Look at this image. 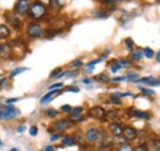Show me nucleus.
Returning a JSON list of instances; mask_svg holds the SVG:
<instances>
[{"label":"nucleus","mask_w":160,"mask_h":151,"mask_svg":"<svg viewBox=\"0 0 160 151\" xmlns=\"http://www.w3.org/2000/svg\"><path fill=\"white\" fill-rule=\"evenodd\" d=\"M47 12V7L42 1H33L31 4V9H30V17L33 20L42 19Z\"/></svg>","instance_id":"1"},{"label":"nucleus","mask_w":160,"mask_h":151,"mask_svg":"<svg viewBox=\"0 0 160 151\" xmlns=\"http://www.w3.org/2000/svg\"><path fill=\"white\" fill-rule=\"evenodd\" d=\"M27 35L32 38H38L42 37L44 35V30L42 28V26L38 23H30L27 27Z\"/></svg>","instance_id":"2"},{"label":"nucleus","mask_w":160,"mask_h":151,"mask_svg":"<svg viewBox=\"0 0 160 151\" xmlns=\"http://www.w3.org/2000/svg\"><path fill=\"white\" fill-rule=\"evenodd\" d=\"M31 9V1L30 0H18L15 5V12L18 15H26L30 12Z\"/></svg>","instance_id":"3"},{"label":"nucleus","mask_w":160,"mask_h":151,"mask_svg":"<svg viewBox=\"0 0 160 151\" xmlns=\"http://www.w3.org/2000/svg\"><path fill=\"white\" fill-rule=\"evenodd\" d=\"M85 138L89 143H95L100 138V130L98 128H89L85 133Z\"/></svg>","instance_id":"4"},{"label":"nucleus","mask_w":160,"mask_h":151,"mask_svg":"<svg viewBox=\"0 0 160 151\" xmlns=\"http://www.w3.org/2000/svg\"><path fill=\"white\" fill-rule=\"evenodd\" d=\"M70 125H72L70 119H60V120L56 122V123L53 124V128H54V130L64 132V130H67L68 128H70Z\"/></svg>","instance_id":"5"},{"label":"nucleus","mask_w":160,"mask_h":151,"mask_svg":"<svg viewBox=\"0 0 160 151\" xmlns=\"http://www.w3.org/2000/svg\"><path fill=\"white\" fill-rule=\"evenodd\" d=\"M89 115H91L92 118H96V119H103V118H106V112H105V110L102 107L95 106V107H92L90 110Z\"/></svg>","instance_id":"6"},{"label":"nucleus","mask_w":160,"mask_h":151,"mask_svg":"<svg viewBox=\"0 0 160 151\" xmlns=\"http://www.w3.org/2000/svg\"><path fill=\"white\" fill-rule=\"evenodd\" d=\"M122 135L124 136L126 140H134V139L137 138V135H138V132H137V129H134L133 127H124Z\"/></svg>","instance_id":"7"},{"label":"nucleus","mask_w":160,"mask_h":151,"mask_svg":"<svg viewBox=\"0 0 160 151\" xmlns=\"http://www.w3.org/2000/svg\"><path fill=\"white\" fill-rule=\"evenodd\" d=\"M16 115H19V110H16L14 106L9 105L5 110H4V118L5 119H14Z\"/></svg>","instance_id":"8"},{"label":"nucleus","mask_w":160,"mask_h":151,"mask_svg":"<svg viewBox=\"0 0 160 151\" xmlns=\"http://www.w3.org/2000/svg\"><path fill=\"white\" fill-rule=\"evenodd\" d=\"M110 132L112 135H115V136H121L122 134H123V127L121 125L120 123H116V122H113V123H111L110 124Z\"/></svg>","instance_id":"9"},{"label":"nucleus","mask_w":160,"mask_h":151,"mask_svg":"<svg viewBox=\"0 0 160 151\" xmlns=\"http://www.w3.org/2000/svg\"><path fill=\"white\" fill-rule=\"evenodd\" d=\"M148 84V85H152V86H158L160 85V81L157 80L155 77L153 76H147V77H142L138 81H136V84Z\"/></svg>","instance_id":"10"},{"label":"nucleus","mask_w":160,"mask_h":151,"mask_svg":"<svg viewBox=\"0 0 160 151\" xmlns=\"http://www.w3.org/2000/svg\"><path fill=\"white\" fill-rule=\"evenodd\" d=\"M62 91L60 90H51L48 94H46L42 98H41V103L42 105H44V103H48L52 98H54V96H57V95H59Z\"/></svg>","instance_id":"11"},{"label":"nucleus","mask_w":160,"mask_h":151,"mask_svg":"<svg viewBox=\"0 0 160 151\" xmlns=\"http://www.w3.org/2000/svg\"><path fill=\"white\" fill-rule=\"evenodd\" d=\"M11 56V47L6 43H0V58H9Z\"/></svg>","instance_id":"12"},{"label":"nucleus","mask_w":160,"mask_h":151,"mask_svg":"<svg viewBox=\"0 0 160 151\" xmlns=\"http://www.w3.org/2000/svg\"><path fill=\"white\" fill-rule=\"evenodd\" d=\"M75 144H77V139L74 136H65V138H63V141H62L63 146H73Z\"/></svg>","instance_id":"13"},{"label":"nucleus","mask_w":160,"mask_h":151,"mask_svg":"<svg viewBox=\"0 0 160 151\" xmlns=\"http://www.w3.org/2000/svg\"><path fill=\"white\" fill-rule=\"evenodd\" d=\"M148 149L149 151H160V141L159 140H152L148 143Z\"/></svg>","instance_id":"14"},{"label":"nucleus","mask_w":160,"mask_h":151,"mask_svg":"<svg viewBox=\"0 0 160 151\" xmlns=\"http://www.w3.org/2000/svg\"><path fill=\"white\" fill-rule=\"evenodd\" d=\"M10 36V30L8 26L5 25H0V38L1 39H5Z\"/></svg>","instance_id":"15"},{"label":"nucleus","mask_w":160,"mask_h":151,"mask_svg":"<svg viewBox=\"0 0 160 151\" xmlns=\"http://www.w3.org/2000/svg\"><path fill=\"white\" fill-rule=\"evenodd\" d=\"M133 115H134V117H137V118H140V119H149V118H150V114L148 113V112L138 111V110L133 111Z\"/></svg>","instance_id":"16"},{"label":"nucleus","mask_w":160,"mask_h":151,"mask_svg":"<svg viewBox=\"0 0 160 151\" xmlns=\"http://www.w3.org/2000/svg\"><path fill=\"white\" fill-rule=\"evenodd\" d=\"M126 77H127V80H129V81H132V82H136V81L139 80V75H138L137 73H128Z\"/></svg>","instance_id":"17"},{"label":"nucleus","mask_w":160,"mask_h":151,"mask_svg":"<svg viewBox=\"0 0 160 151\" xmlns=\"http://www.w3.org/2000/svg\"><path fill=\"white\" fill-rule=\"evenodd\" d=\"M28 69L27 68H18V69H14L12 71H11V74H10V76L11 77H14V76L19 75V74H21V73H23V71H27Z\"/></svg>","instance_id":"18"},{"label":"nucleus","mask_w":160,"mask_h":151,"mask_svg":"<svg viewBox=\"0 0 160 151\" xmlns=\"http://www.w3.org/2000/svg\"><path fill=\"white\" fill-rule=\"evenodd\" d=\"M117 151H134V149L131 145H128V144H122L120 148L117 149Z\"/></svg>","instance_id":"19"},{"label":"nucleus","mask_w":160,"mask_h":151,"mask_svg":"<svg viewBox=\"0 0 160 151\" xmlns=\"http://www.w3.org/2000/svg\"><path fill=\"white\" fill-rule=\"evenodd\" d=\"M117 63H118L121 68H128V66L132 65V63L129 60H117Z\"/></svg>","instance_id":"20"},{"label":"nucleus","mask_w":160,"mask_h":151,"mask_svg":"<svg viewBox=\"0 0 160 151\" xmlns=\"http://www.w3.org/2000/svg\"><path fill=\"white\" fill-rule=\"evenodd\" d=\"M82 107H75V108H73V111H72V117H77V115H80V114L82 113Z\"/></svg>","instance_id":"21"},{"label":"nucleus","mask_w":160,"mask_h":151,"mask_svg":"<svg viewBox=\"0 0 160 151\" xmlns=\"http://www.w3.org/2000/svg\"><path fill=\"white\" fill-rule=\"evenodd\" d=\"M106 118L117 119V118H118V114L116 113V111H108V112H106Z\"/></svg>","instance_id":"22"},{"label":"nucleus","mask_w":160,"mask_h":151,"mask_svg":"<svg viewBox=\"0 0 160 151\" xmlns=\"http://www.w3.org/2000/svg\"><path fill=\"white\" fill-rule=\"evenodd\" d=\"M143 52H144V56H145L147 58L154 57V52H153L150 48H144V51H143Z\"/></svg>","instance_id":"23"},{"label":"nucleus","mask_w":160,"mask_h":151,"mask_svg":"<svg viewBox=\"0 0 160 151\" xmlns=\"http://www.w3.org/2000/svg\"><path fill=\"white\" fill-rule=\"evenodd\" d=\"M143 56H144V52H140V51H138V52H134V53L132 54V59H134V60H139Z\"/></svg>","instance_id":"24"},{"label":"nucleus","mask_w":160,"mask_h":151,"mask_svg":"<svg viewBox=\"0 0 160 151\" xmlns=\"http://www.w3.org/2000/svg\"><path fill=\"white\" fill-rule=\"evenodd\" d=\"M70 65H72L73 68H79V66H82V61L79 60V59H77V60H73V61L70 63Z\"/></svg>","instance_id":"25"},{"label":"nucleus","mask_w":160,"mask_h":151,"mask_svg":"<svg viewBox=\"0 0 160 151\" xmlns=\"http://www.w3.org/2000/svg\"><path fill=\"white\" fill-rule=\"evenodd\" d=\"M63 87V82H57V84H53L49 86V90H59Z\"/></svg>","instance_id":"26"},{"label":"nucleus","mask_w":160,"mask_h":151,"mask_svg":"<svg viewBox=\"0 0 160 151\" xmlns=\"http://www.w3.org/2000/svg\"><path fill=\"white\" fill-rule=\"evenodd\" d=\"M96 17H107L108 16V14L106 12V11H101V10H99V11H96L95 14H94Z\"/></svg>","instance_id":"27"},{"label":"nucleus","mask_w":160,"mask_h":151,"mask_svg":"<svg viewBox=\"0 0 160 151\" xmlns=\"http://www.w3.org/2000/svg\"><path fill=\"white\" fill-rule=\"evenodd\" d=\"M46 113H47L48 117H51V118H54V117H57V115H58V112H57L56 110H48Z\"/></svg>","instance_id":"28"},{"label":"nucleus","mask_w":160,"mask_h":151,"mask_svg":"<svg viewBox=\"0 0 160 151\" xmlns=\"http://www.w3.org/2000/svg\"><path fill=\"white\" fill-rule=\"evenodd\" d=\"M134 151H149V149H148V146H147V145L142 144V145H138V146H136Z\"/></svg>","instance_id":"29"},{"label":"nucleus","mask_w":160,"mask_h":151,"mask_svg":"<svg viewBox=\"0 0 160 151\" xmlns=\"http://www.w3.org/2000/svg\"><path fill=\"white\" fill-rule=\"evenodd\" d=\"M38 134V128L37 127H31L30 128V135L31 136H36Z\"/></svg>","instance_id":"30"},{"label":"nucleus","mask_w":160,"mask_h":151,"mask_svg":"<svg viewBox=\"0 0 160 151\" xmlns=\"http://www.w3.org/2000/svg\"><path fill=\"white\" fill-rule=\"evenodd\" d=\"M62 111H63V112H65V113H72L73 108H72L69 105H65V106H62Z\"/></svg>","instance_id":"31"},{"label":"nucleus","mask_w":160,"mask_h":151,"mask_svg":"<svg viewBox=\"0 0 160 151\" xmlns=\"http://www.w3.org/2000/svg\"><path fill=\"white\" fill-rule=\"evenodd\" d=\"M101 60H102V59H96V60H92V61H90V63H89V64H88V65H86V66H88V68H94V66H95V65H96V64H98V63H100Z\"/></svg>","instance_id":"32"},{"label":"nucleus","mask_w":160,"mask_h":151,"mask_svg":"<svg viewBox=\"0 0 160 151\" xmlns=\"http://www.w3.org/2000/svg\"><path fill=\"white\" fill-rule=\"evenodd\" d=\"M95 80H101V81H108V77L105 75V74H101L95 77Z\"/></svg>","instance_id":"33"},{"label":"nucleus","mask_w":160,"mask_h":151,"mask_svg":"<svg viewBox=\"0 0 160 151\" xmlns=\"http://www.w3.org/2000/svg\"><path fill=\"white\" fill-rule=\"evenodd\" d=\"M140 90H142V92H143V94H145V95H154V94H155L153 90H149V89H144V87H142Z\"/></svg>","instance_id":"34"},{"label":"nucleus","mask_w":160,"mask_h":151,"mask_svg":"<svg viewBox=\"0 0 160 151\" xmlns=\"http://www.w3.org/2000/svg\"><path fill=\"white\" fill-rule=\"evenodd\" d=\"M59 71H60V68H57L56 70H53V71H52V74L49 75V77H57V76L59 75V74H58Z\"/></svg>","instance_id":"35"},{"label":"nucleus","mask_w":160,"mask_h":151,"mask_svg":"<svg viewBox=\"0 0 160 151\" xmlns=\"http://www.w3.org/2000/svg\"><path fill=\"white\" fill-rule=\"evenodd\" d=\"M124 80H127V77H126V76H121V77H113V79H112V81H113V82H117V81H124Z\"/></svg>","instance_id":"36"},{"label":"nucleus","mask_w":160,"mask_h":151,"mask_svg":"<svg viewBox=\"0 0 160 151\" xmlns=\"http://www.w3.org/2000/svg\"><path fill=\"white\" fill-rule=\"evenodd\" d=\"M126 44H127V47L131 49L132 47H133V42H132V39H129V38H127L126 39Z\"/></svg>","instance_id":"37"},{"label":"nucleus","mask_w":160,"mask_h":151,"mask_svg":"<svg viewBox=\"0 0 160 151\" xmlns=\"http://www.w3.org/2000/svg\"><path fill=\"white\" fill-rule=\"evenodd\" d=\"M6 82H8V79H6V77L1 79V80H0V89H2V87L6 85Z\"/></svg>","instance_id":"38"},{"label":"nucleus","mask_w":160,"mask_h":151,"mask_svg":"<svg viewBox=\"0 0 160 151\" xmlns=\"http://www.w3.org/2000/svg\"><path fill=\"white\" fill-rule=\"evenodd\" d=\"M67 91H73V92H79V89H78V87H74V86H70V87H67Z\"/></svg>","instance_id":"39"},{"label":"nucleus","mask_w":160,"mask_h":151,"mask_svg":"<svg viewBox=\"0 0 160 151\" xmlns=\"http://www.w3.org/2000/svg\"><path fill=\"white\" fill-rule=\"evenodd\" d=\"M18 101H19V98H9V100L6 101V103H8V105H11V103L18 102Z\"/></svg>","instance_id":"40"},{"label":"nucleus","mask_w":160,"mask_h":151,"mask_svg":"<svg viewBox=\"0 0 160 151\" xmlns=\"http://www.w3.org/2000/svg\"><path fill=\"white\" fill-rule=\"evenodd\" d=\"M60 138V135L59 134H54V135H52L51 136V141H54V140H58Z\"/></svg>","instance_id":"41"},{"label":"nucleus","mask_w":160,"mask_h":151,"mask_svg":"<svg viewBox=\"0 0 160 151\" xmlns=\"http://www.w3.org/2000/svg\"><path fill=\"white\" fill-rule=\"evenodd\" d=\"M111 102L115 103V105H120L121 103V101L118 100V98H112V97H111Z\"/></svg>","instance_id":"42"},{"label":"nucleus","mask_w":160,"mask_h":151,"mask_svg":"<svg viewBox=\"0 0 160 151\" xmlns=\"http://www.w3.org/2000/svg\"><path fill=\"white\" fill-rule=\"evenodd\" d=\"M44 151H54V148H53L52 145H48V146H46Z\"/></svg>","instance_id":"43"},{"label":"nucleus","mask_w":160,"mask_h":151,"mask_svg":"<svg viewBox=\"0 0 160 151\" xmlns=\"http://www.w3.org/2000/svg\"><path fill=\"white\" fill-rule=\"evenodd\" d=\"M82 82H84V84H85V85H89V84H91V82H92V81H91V80H90V79H84V80H82Z\"/></svg>","instance_id":"44"},{"label":"nucleus","mask_w":160,"mask_h":151,"mask_svg":"<svg viewBox=\"0 0 160 151\" xmlns=\"http://www.w3.org/2000/svg\"><path fill=\"white\" fill-rule=\"evenodd\" d=\"M106 4H115V2H117L118 0H103Z\"/></svg>","instance_id":"45"},{"label":"nucleus","mask_w":160,"mask_h":151,"mask_svg":"<svg viewBox=\"0 0 160 151\" xmlns=\"http://www.w3.org/2000/svg\"><path fill=\"white\" fill-rule=\"evenodd\" d=\"M23 130H25V125H21V127H19V128H18V132H19V133H22Z\"/></svg>","instance_id":"46"},{"label":"nucleus","mask_w":160,"mask_h":151,"mask_svg":"<svg viewBox=\"0 0 160 151\" xmlns=\"http://www.w3.org/2000/svg\"><path fill=\"white\" fill-rule=\"evenodd\" d=\"M4 118V111H0V119Z\"/></svg>","instance_id":"47"},{"label":"nucleus","mask_w":160,"mask_h":151,"mask_svg":"<svg viewBox=\"0 0 160 151\" xmlns=\"http://www.w3.org/2000/svg\"><path fill=\"white\" fill-rule=\"evenodd\" d=\"M157 60L160 63V53H158V54H157Z\"/></svg>","instance_id":"48"},{"label":"nucleus","mask_w":160,"mask_h":151,"mask_svg":"<svg viewBox=\"0 0 160 151\" xmlns=\"http://www.w3.org/2000/svg\"><path fill=\"white\" fill-rule=\"evenodd\" d=\"M10 151H19V150H18V149H11Z\"/></svg>","instance_id":"49"},{"label":"nucleus","mask_w":160,"mask_h":151,"mask_svg":"<svg viewBox=\"0 0 160 151\" xmlns=\"http://www.w3.org/2000/svg\"><path fill=\"white\" fill-rule=\"evenodd\" d=\"M1 144H2V143H1V140H0V146H1Z\"/></svg>","instance_id":"50"},{"label":"nucleus","mask_w":160,"mask_h":151,"mask_svg":"<svg viewBox=\"0 0 160 151\" xmlns=\"http://www.w3.org/2000/svg\"><path fill=\"white\" fill-rule=\"evenodd\" d=\"M44 1H49V0H44Z\"/></svg>","instance_id":"51"},{"label":"nucleus","mask_w":160,"mask_h":151,"mask_svg":"<svg viewBox=\"0 0 160 151\" xmlns=\"http://www.w3.org/2000/svg\"><path fill=\"white\" fill-rule=\"evenodd\" d=\"M157 1H159V0H157Z\"/></svg>","instance_id":"52"}]
</instances>
